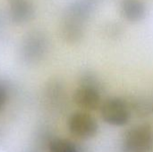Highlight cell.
Instances as JSON below:
<instances>
[{
    "mask_svg": "<svg viewBox=\"0 0 153 152\" xmlns=\"http://www.w3.org/2000/svg\"><path fill=\"white\" fill-rule=\"evenodd\" d=\"M125 152H152L153 131L148 125H137L128 129L122 140Z\"/></svg>",
    "mask_w": 153,
    "mask_h": 152,
    "instance_id": "obj_3",
    "label": "cell"
},
{
    "mask_svg": "<svg viewBox=\"0 0 153 152\" xmlns=\"http://www.w3.org/2000/svg\"><path fill=\"white\" fill-rule=\"evenodd\" d=\"M74 104L84 111H94L100 108L101 90L87 85H79L73 95Z\"/></svg>",
    "mask_w": 153,
    "mask_h": 152,
    "instance_id": "obj_6",
    "label": "cell"
},
{
    "mask_svg": "<svg viewBox=\"0 0 153 152\" xmlns=\"http://www.w3.org/2000/svg\"><path fill=\"white\" fill-rule=\"evenodd\" d=\"M48 47L49 41L47 34L42 30H33L24 36L21 43V57L26 64H37L46 56Z\"/></svg>",
    "mask_w": 153,
    "mask_h": 152,
    "instance_id": "obj_2",
    "label": "cell"
},
{
    "mask_svg": "<svg viewBox=\"0 0 153 152\" xmlns=\"http://www.w3.org/2000/svg\"><path fill=\"white\" fill-rule=\"evenodd\" d=\"M98 0H73L69 3L60 24L62 38L70 44L79 43L85 32L87 22L95 13Z\"/></svg>",
    "mask_w": 153,
    "mask_h": 152,
    "instance_id": "obj_1",
    "label": "cell"
},
{
    "mask_svg": "<svg viewBox=\"0 0 153 152\" xmlns=\"http://www.w3.org/2000/svg\"><path fill=\"white\" fill-rule=\"evenodd\" d=\"M35 13V7L30 0H12L9 5V16L13 22L23 24L30 22Z\"/></svg>",
    "mask_w": 153,
    "mask_h": 152,
    "instance_id": "obj_8",
    "label": "cell"
},
{
    "mask_svg": "<svg viewBox=\"0 0 153 152\" xmlns=\"http://www.w3.org/2000/svg\"><path fill=\"white\" fill-rule=\"evenodd\" d=\"M49 152H79V149L70 140L56 138L50 142Z\"/></svg>",
    "mask_w": 153,
    "mask_h": 152,
    "instance_id": "obj_9",
    "label": "cell"
},
{
    "mask_svg": "<svg viewBox=\"0 0 153 152\" xmlns=\"http://www.w3.org/2000/svg\"><path fill=\"white\" fill-rule=\"evenodd\" d=\"M8 95H9L8 87L6 86L5 82L0 80V111L4 107L8 99Z\"/></svg>",
    "mask_w": 153,
    "mask_h": 152,
    "instance_id": "obj_11",
    "label": "cell"
},
{
    "mask_svg": "<svg viewBox=\"0 0 153 152\" xmlns=\"http://www.w3.org/2000/svg\"><path fill=\"white\" fill-rule=\"evenodd\" d=\"M69 132L79 139H91L99 131L97 120L86 111H79L72 114L67 121Z\"/></svg>",
    "mask_w": 153,
    "mask_h": 152,
    "instance_id": "obj_5",
    "label": "cell"
},
{
    "mask_svg": "<svg viewBox=\"0 0 153 152\" xmlns=\"http://www.w3.org/2000/svg\"><path fill=\"white\" fill-rule=\"evenodd\" d=\"M120 30L121 29L119 28L118 25L117 26V25H113L112 27H108V28L106 29L108 36H112V37H116L117 35L118 36L119 35V32H120Z\"/></svg>",
    "mask_w": 153,
    "mask_h": 152,
    "instance_id": "obj_12",
    "label": "cell"
},
{
    "mask_svg": "<svg viewBox=\"0 0 153 152\" xmlns=\"http://www.w3.org/2000/svg\"><path fill=\"white\" fill-rule=\"evenodd\" d=\"M100 111L103 121L113 126L127 125L132 116L127 102L118 97H111L102 101Z\"/></svg>",
    "mask_w": 153,
    "mask_h": 152,
    "instance_id": "obj_4",
    "label": "cell"
},
{
    "mask_svg": "<svg viewBox=\"0 0 153 152\" xmlns=\"http://www.w3.org/2000/svg\"><path fill=\"white\" fill-rule=\"evenodd\" d=\"M79 85L91 86L102 90V84L100 79L95 73L91 71H86L82 73L79 78Z\"/></svg>",
    "mask_w": 153,
    "mask_h": 152,
    "instance_id": "obj_10",
    "label": "cell"
},
{
    "mask_svg": "<svg viewBox=\"0 0 153 152\" xmlns=\"http://www.w3.org/2000/svg\"><path fill=\"white\" fill-rule=\"evenodd\" d=\"M121 16L129 22H142L147 14V5L143 0H121L119 4Z\"/></svg>",
    "mask_w": 153,
    "mask_h": 152,
    "instance_id": "obj_7",
    "label": "cell"
}]
</instances>
